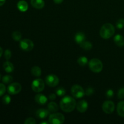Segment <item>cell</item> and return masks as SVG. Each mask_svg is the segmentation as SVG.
Listing matches in <instances>:
<instances>
[{"label":"cell","mask_w":124,"mask_h":124,"mask_svg":"<svg viewBox=\"0 0 124 124\" xmlns=\"http://www.w3.org/2000/svg\"><path fill=\"white\" fill-rule=\"evenodd\" d=\"M60 107L63 111L70 113L73 111L76 107L75 99L70 96H67L63 98L60 102Z\"/></svg>","instance_id":"cell-1"},{"label":"cell","mask_w":124,"mask_h":124,"mask_svg":"<svg viewBox=\"0 0 124 124\" xmlns=\"http://www.w3.org/2000/svg\"><path fill=\"white\" fill-rule=\"evenodd\" d=\"M115 32V29L113 25L110 23H106L101 27L99 34L102 38L107 39L113 36Z\"/></svg>","instance_id":"cell-2"},{"label":"cell","mask_w":124,"mask_h":124,"mask_svg":"<svg viewBox=\"0 0 124 124\" xmlns=\"http://www.w3.org/2000/svg\"><path fill=\"white\" fill-rule=\"evenodd\" d=\"M90 69L94 73H99L102 70L103 64L101 61L97 58H93L90 61L89 63Z\"/></svg>","instance_id":"cell-3"},{"label":"cell","mask_w":124,"mask_h":124,"mask_svg":"<svg viewBox=\"0 0 124 124\" xmlns=\"http://www.w3.org/2000/svg\"><path fill=\"white\" fill-rule=\"evenodd\" d=\"M65 121V117L60 113H55L50 115L48 122L50 124H61Z\"/></svg>","instance_id":"cell-4"},{"label":"cell","mask_w":124,"mask_h":124,"mask_svg":"<svg viewBox=\"0 0 124 124\" xmlns=\"http://www.w3.org/2000/svg\"><path fill=\"white\" fill-rule=\"evenodd\" d=\"M45 87L44 82L41 79H35L31 83V88L33 91L36 93L41 92L44 90Z\"/></svg>","instance_id":"cell-5"},{"label":"cell","mask_w":124,"mask_h":124,"mask_svg":"<svg viewBox=\"0 0 124 124\" xmlns=\"http://www.w3.org/2000/svg\"><path fill=\"white\" fill-rule=\"evenodd\" d=\"M71 93L74 98L79 99L85 95V91L79 85H74L71 88Z\"/></svg>","instance_id":"cell-6"},{"label":"cell","mask_w":124,"mask_h":124,"mask_svg":"<svg viewBox=\"0 0 124 124\" xmlns=\"http://www.w3.org/2000/svg\"><path fill=\"white\" fill-rule=\"evenodd\" d=\"M21 48L25 52H30L33 48L34 44L29 39H24L21 41L19 44Z\"/></svg>","instance_id":"cell-7"},{"label":"cell","mask_w":124,"mask_h":124,"mask_svg":"<svg viewBox=\"0 0 124 124\" xmlns=\"http://www.w3.org/2000/svg\"><path fill=\"white\" fill-rule=\"evenodd\" d=\"M21 89L22 86L20 84L18 83V82H14L8 85V88H7V92L10 94L15 95V94L19 93L21 91Z\"/></svg>","instance_id":"cell-8"},{"label":"cell","mask_w":124,"mask_h":124,"mask_svg":"<svg viewBox=\"0 0 124 124\" xmlns=\"http://www.w3.org/2000/svg\"><path fill=\"white\" fill-rule=\"evenodd\" d=\"M59 82V78L55 75H49L46 78V84L50 87H54L57 86Z\"/></svg>","instance_id":"cell-9"},{"label":"cell","mask_w":124,"mask_h":124,"mask_svg":"<svg viewBox=\"0 0 124 124\" xmlns=\"http://www.w3.org/2000/svg\"><path fill=\"white\" fill-rule=\"evenodd\" d=\"M102 110L105 113L111 114L114 111L115 108V104L111 101H106L102 104Z\"/></svg>","instance_id":"cell-10"},{"label":"cell","mask_w":124,"mask_h":124,"mask_svg":"<svg viewBox=\"0 0 124 124\" xmlns=\"http://www.w3.org/2000/svg\"><path fill=\"white\" fill-rule=\"evenodd\" d=\"M88 102L85 100H81L76 104V108L80 113H84L88 108Z\"/></svg>","instance_id":"cell-11"},{"label":"cell","mask_w":124,"mask_h":124,"mask_svg":"<svg viewBox=\"0 0 124 124\" xmlns=\"http://www.w3.org/2000/svg\"><path fill=\"white\" fill-rule=\"evenodd\" d=\"M50 114V111L45 108H40L36 111V117L41 119L46 118Z\"/></svg>","instance_id":"cell-12"},{"label":"cell","mask_w":124,"mask_h":124,"mask_svg":"<svg viewBox=\"0 0 124 124\" xmlns=\"http://www.w3.org/2000/svg\"><path fill=\"white\" fill-rule=\"evenodd\" d=\"M35 101L39 104V105H45L46 103L47 102V98L44 95V94H38L35 96Z\"/></svg>","instance_id":"cell-13"},{"label":"cell","mask_w":124,"mask_h":124,"mask_svg":"<svg viewBox=\"0 0 124 124\" xmlns=\"http://www.w3.org/2000/svg\"><path fill=\"white\" fill-rule=\"evenodd\" d=\"M31 6L37 9H41L45 6L44 0H31Z\"/></svg>","instance_id":"cell-14"},{"label":"cell","mask_w":124,"mask_h":124,"mask_svg":"<svg viewBox=\"0 0 124 124\" xmlns=\"http://www.w3.org/2000/svg\"><path fill=\"white\" fill-rule=\"evenodd\" d=\"M114 42L118 47H122L124 46V37L122 35H116L114 37Z\"/></svg>","instance_id":"cell-15"},{"label":"cell","mask_w":124,"mask_h":124,"mask_svg":"<svg viewBox=\"0 0 124 124\" xmlns=\"http://www.w3.org/2000/svg\"><path fill=\"white\" fill-rule=\"evenodd\" d=\"M75 40L76 43L80 45L81 43L84 42L85 40V35L83 32H81V31L78 32L75 35Z\"/></svg>","instance_id":"cell-16"},{"label":"cell","mask_w":124,"mask_h":124,"mask_svg":"<svg viewBox=\"0 0 124 124\" xmlns=\"http://www.w3.org/2000/svg\"><path fill=\"white\" fill-rule=\"evenodd\" d=\"M17 7H18V10L21 11V12H26L29 8V6L26 1H19L17 4Z\"/></svg>","instance_id":"cell-17"},{"label":"cell","mask_w":124,"mask_h":124,"mask_svg":"<svg viewBox=\"0 0 124 124\" xmlns=\"http://www.w3.org/2000/svg\"><path fill=\"white\" fill-rule=\"evenodd\" d=\"M3 67L7 73H12L14 70V66L10 61H6L3 64Z\"/></svg>","instance_id":"cell-18"},{"label":"cell","mask_w":124,"mask_h":124,"mask_svg":"<svg viewBox=\"0 0 124 124\" xmlns=\"http://www.w3.org/2000/svg\"><path fill=\"white\" fill-rule=\"evenodd\" d=\"M48 110L51 113H55L58 110V105L54 102H51L47 105Z\"/></svg>","instance_id":"cell-19"},{"label":"cell","mask_w":124,"mask_h":124,"mask_svg":"<svg viewBox=\"0 0 124 124\" xmlns=\"http://www.w3.org/2000/svg\"><path fill=\"white\" fill-rule=\"evenodd\" d=\"M117 112L121 117H124V101L118 103L117 106Z\"/></svg>","instance_id":"cell-20"},{"label":"cell","mask_w":124,"mask_h":124,"mask_svg":"<svg viewBox=\"0 0 124 124\" xmlns=\"http://www.w3.org/2000/svg\"><path fill=\"white\" fill-rule=\"evenodd\" d=\"M31 75H33L34 76L39 77V76H41V73H42V71H41V69L39 67L34 66L31 68Z\"/></svg>","instance_id":"cell-21"},{"label":"cell","mask_w":124,"mask_h":124,"mask_svg":"<svg viewBox=\"0 0 124 124\" xmlns=\"http://www.w3.org/2000/svg\"><path fill=\"white\" fill-rule=\"evenodd\" d=\"M80 46L82 48H83L85 50H90L92 48V47H93V45L89 41H85L83 42L82 43H81L80 44Z\"/></svg>","instance_id":"cell-22"},{"label":"cell","mask_w":124,"mask_h":124,"mask_svg":"<svg viewBox=\"0 0 124 124\" xmlns=\"http://www.w3.org/2000/svg\"><path fill=\"white\" fill-rule=\"evenodd\" d=\"M78 63L80 66L84 67L88 63V59L85 56H81L78 59Z\"/></svg>","instance_id":"cell-23"},{"label":"cell","mask_w":124,"mask_h":124,"mask_svg":"<svg viewBox=\"0 0 124 124\" xmlns=\"http://www.w3.org/2000/svg\"><path fill=\"white\" fill-rule=\"evenodd\" d=\"M21 36V33L19 31H14L12 33V38L16 41H20Z\"/></svg>","instance_id":"cell-24"},{"label":"cell","mask_w":124,"mask_h":124,"mask_svg":"<svg viewBox=\"0 0 124 124\" xmlns=\"http://www.w3.org/2000/svg\"><path fill=\"white\" fill-rule=\"evenodd\" d=\"M66 93L65 88L63 87H58L56 90V94L59 96H64Z\"/></svg>","instance_id":"cell-25"},{"label":"cell","mask_w":124,"mask_h":124,"mask_svg":"<svg viewBox=\"0 0 124 124\" xmlns=\"http://www.w3.org/2000/svg\"><path fill=\"white\" fill-rule=\"evenodd\" d=\"M2 82L5 84H9L13 81V78L10 75H5L2 77Z\"/></svg>","instance_id":"cell-26"},{"label":"cell","mask_w":124,"mask_h":124,"mask_svg":"<svg viewBox=\"0 0 124 124\" xmlns=\"http://www.w3.org/2000/svg\"><path fill=\"white\" fill-rule=\"evenodd\" d=\"M116 27L117 29H122L124 27V19H120L116 23Z\"/></svg>","instance_id":"cell-27"},{"label":"cell","mask_w":124,"mask_h":124,"mask_svg":"<svg viewBox=\"0 0 124 124\" xmlns=\"http://www.w3.org/2000/svg\"><path fill=\"white\" fill-rule=\"evenodd\" d=\"M11 101V98L9 95H5L2 98V102L6 105H8Z\"/></svg>","instance_id":"cell-28"},{"label":"cell","mask_w":124,"mask_h":124,"mask_svg":"<svg viewBox=\"0 0 124 124\" xmlns=\"http://www.w3.org/2000/svg\"><path fill=\"white\" fill-rule=\"evenodd\" d=\"M94 89L92 87H88L87 89L85 90V94H86L88 96H90L93 95V93H94Z\"/></svg>","instance_id":"cell-29"},{"label":"cell","mask_w":124,"mask_h":124,"mask_svg":"<svg viewBox=\"0 0 124 124\" xmlns=\"http://www.w3.org/2000/svg\"><path fill=\"white\" fill-rule=\"evenodd\" d=\"M11 56H12V52H11V51L8 49L6 50L4 52V58L7 60H9L11 58Z\"/></svg>","instance_id":"cell-30"},{"label":"cell","mask_w":124,"mask_h":124,"mask_svg":"<svg viewBox=\"0 0 124 124\" xmlns=\"http://www.w3.org/2000/svg\"><path fill=\"white\" fill-rule=\"evenodd\" d=\"M117 97L119 99H124V88H122L118 91L117 93Z\"/></svg>","instance_id":"cell-31"},{"label":"cell","mask_w":124,"mask_h":124,"mask_svg":"<svg viewBox=\"0 0 124 124\" xmlns=\"http://www.w3.org/2000/svg\"><path fill=\"white\" fill-rule=\"evenodd\" d=\"M25 124H36V121L35 119L33 117H29V118L26 119V120L24 122Z\"/></svg>","instance_id":"cell-32"},{"label":"cell","mask_w":124,"mask_h":124,"mask_svg":"<svg viewBox=\"0 0 124 124\" xmlns=\"http://www.w3.org/2000/svg\"><path fill=\"white\" fill-rule=\"evenodd\" d=\"M6 91V87L3 84H0V97L2 96Z\"/></svg>","instance_id":"cell-33"},{"label":"cell","mask_w":124,"mask_h":124,"mask_svg":"<svg viewBox=\"0 0 124 124\" xmlns=\"http://www.w3.org/2000/svg\"><path fill=\"white\" fill-rule=\"evenodd\" d=\"M113 96H114V92L113 91V90L109 89L106 92V96L108 98H113Z\"/></svg>","instance_id":"cell-34"},{"label":"cell","mask_w":124,"mask_h":124,"mask_svg":"<svg viewBox=\"0 0 124 124\" xmlns=\"http://www.w3.org/2000/svg\"><path fill=\"white\" fill-rule=\"evenodd\" d=\"M56 98V94H54V93H52V94H50L48 96V98H49V99L50 101L55 100Z\"/></svg>","instance_id":"cell-35"},{"label":"cell","mask_w":124,"mask_h":124,"mask_svg":"<svg viewBox=\"0 0 124 124\" xmlns=\"http://www.w3.org/2000/svg\"><path fill=\"white\" fill-rule=\"evenodd\" d=\"M64 0H53V1L54 2V3L57 4H59L62 3L63 2Z\"/></svg>","instance_id":"cell-36"},{"label":"cell","mask_w":124,"mask_h":124,"mask_svg":"<svg viewBox=\"0 0 124 124\" xmlns=\"http://www.w3.org/2000/svg\"><path fill=\"white\" fill-rule=\"evenodd\" d=\"M5 2H6V0H0V7L3 6Z\"/></svg>","instance_id":"cell-37"},{"label":"cell","mask_w":124,"mask_h":124,"mask_svg":"<svg viewBox=\"0 0 124 124\" xmlns=\"http://www.w3.org/2000/svg\"><path fill=\"white\" fill-rule=\"evenodd\" d=\"M2 53H3V50H2V48L0 47V58H1V56H2Z\"/></svg>","instance_id":"cell-38"},{"label":"cell","mask_w":124,"mask_h":124,"mask_svg":"<svg viewBox=\"0 0 124 124\" xmlns=\"http://www.w3.org/2000/svg\"><path fill=\"white\" fill-rule=\"evenodd\" d=\"M48 123H49V122H41V124H48Z\"/></svg>","instance_id":"cell-39"},{"label":"cell","mask_w":124,"mask_h":124,"mask_svg":"<svg viewBox=\"0 0 124 124\" xmlns=\"http://www.w3.org/2000/svg\"><path fill=\"white\" fill-rule=\"evenodd\" d=\"M0 79H1V75H0Z\"/></svg>","instance_id":"cell-40"}]
</instances>
